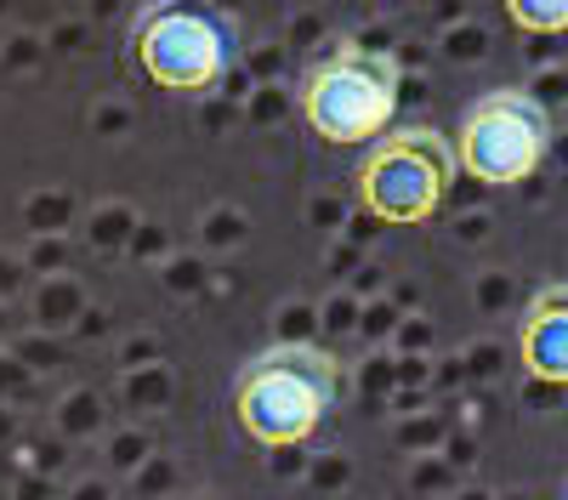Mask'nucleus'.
<instances>
[{
  "label": "nucleus",
  "instance_id": "obj_1",
  "mask_svg": "<svg viewBox=\"0 0 568 500\" xmlns=\"http://www.w3.org/2000/svg\"><path fill=\"white\" fill-rule=\"evenodd\" d=\"M336 398H342L336 358L302 341H278L233 376V416L267 449L307 443L329 421Z\"/></svg>",
  "mask_w": 568,
  "mask_h": 500
},
{
  "label": "nucleus",
  "instance_id": "obj_2",
  "mask_svg": "<svg viewBox=\"0 0 568 500\" xmlns=\"http://www.w3.org/2000/svg\"><path fill=\"white\" fill-rule=\"evenodd\" d=\"M240 58V23L205 0H160L142 7L131 29V63L160 91H211Z\"/></svg>",
  "mask_w": 568,
  "mask_h": 500
},
{
  "label": "nucleus",
  "instance_id": "obj_3",
  "mask_svg": "<svg viewBox=\"0 0 568 500\" xmlns=\"http://www.w3.org/2000/svg\"><path fill=\"white\" fill-rule=\"evenodd\" d=\"M398 85H404L398 58L369 52V45H336V52H324L307 69L302 114L336 149L382 143L393 131V114H398Z\"/></svg>",
  "mask_w": 568,
  "mask_h": 500
},
{
  "label": "nucleus",
  "instance_id": "obj_4",
  "mask_svg": "<svg viewBox=\"0 0 568 500\" xmlns=\"http://www.w3.org/2000/svg\"><path fill=\"white\" fill-rule=\"evenodd\" d=\"M546 149H551V114L524 85L484 91L478 103H466L460 131H455V160L484 188H517V182H529L540 171Z\"/></svg>",
  "mask_w": 568,
  "mask_h": 500
},
{
  "label": "nucleus",
  "instance_id": "obj_5",
  "mask_svg": "<svg viewBox=\"0 0 568 500\" xmlns=\"http://www.w3.org/2000/svg\"><path fill=\"white\" fill-rule=\"evenodd\" d=\"M455 171H460V160L433 125H398L369 149V160L358 171V200L375 222L415 227L449 200Z\"/></svg>",
  "mask_w": 568,
  "mask_h": 500
},
{
  "label": "nucleus",
  "instance_id": "obj_6",
  "mask_svg": "<svg viewBox=\"0 0 568 500\" xmlns=\"http://www.w3.org/2000/svg\"><path fill=\"white\" fill-rule=\"evenodd\" d=\"M524 370L546 387H568V285H546L529 296V313L517 325Z\"/></svg>",
  "mask_w": 568,
  "mask_h": 500
},
{
  "label": "nucleus",
  "instance_id": "obj_7",
  "mask_svg": "<svg viewBox=\"0 0 568 500\" xmlns=\"http://www.w3.org/2000/svg\"><path fill=\"white\" fill-rule=\"evenodd\" d=\"M506 18L529 34H568V0H506Z\"/></svg>",
  "mask_w": 568,
  "mask_h": 500
}]
</instances>
